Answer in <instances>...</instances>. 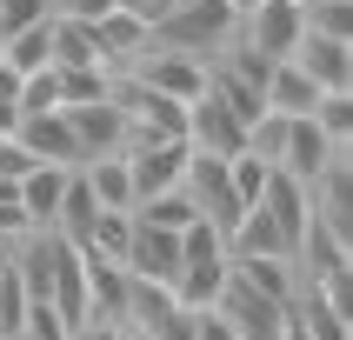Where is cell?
Here are the masks:
<instances>
[{
    "label": "cell",
    "instance_id": "obj_1",
    "mask_svg": "<svg viewBox=\"0 0 353 340\" xmlns=\"http://www.w3.org/2000/svg\"><path fill=\"white\" fill-rule=\"evenodd\" d=\"M234 34H240V20L227 14V0H180L174 14H160V20H154V47L200 54V60H214Z\"/></svg>",
    "mask_w": 353,
    "mask_h": 340
},
{
    "label": "cell",
    "instance_id": "obj_2",
    "mask_svg": "<svg viewBox=\"0 0 353 340\" xmlns=\"http://www.w3.org/2000/svg\"><path fill=\"white\" fill-rule=\"evenodd\" d=\"M240 40L267 60H294V47L307 40V14H300V0H260L254 14L240 20Z\"/></svg>",
    "mask_w": 353,
    "mask_h": 340
},
{
    "label": "cell",
    "instance_id": "obj_3",
    "mask_svg": "<svg viewBox=\"0 0 353 340\" xmlns=\"http://www.w3.org/2000/svg\"><path fill=\"white\" fill-rule=\"evenodd\" d=\"M127 74H140L154 94L180 100V107H187L194 94H207V60H200V54H174V47H147Z\"/></svg>",
    "mask_w": 353,
    "mask_h": 340
},
{
    "label": "cell",
    "instance_id": "obj_4",
    "mask_svg": "<svg viewBox=\"0 0 353 340\" xmlns=\"http://www.w3.org/2000/svg\"><path fill=\"white\" fill-rule=\"evenodd\" d=\"M187 147H200V154H214V160H234L240 147H247V127L227 114V100H220L214 87L187 100Z\"/></svg>",
    "mask_w": 353,
    "mask_h": 340
},
{
    "label": "cell",
    "instance_id": "obj_5",
    "mask_svg": "<svg viewBox=\"0 0 353 340\" xmlns=\"http://www.w3.org/2000/svg\"><path fill=\"white\" fill-rule=\"evenodd\" d=\"M260 214L274 220V234H280V247H287V260H294V247H300V234H307V220H314V200H307V187H300L294 174H267V187H260V200H254Z\"/></svg>",
    "mask_w": 353,
    "mask_h": 340
},
{
    "label": "cell",
    "instance_id": "obj_6",
    "mask_svg": "<svg viewBox=\"0 0 353 340\" xmlns=\"http://www.w3.org/2000/svg\"><path fill=\"white\" fill-rule=\"evenodd\" d=\"M60 114H67V127H74L80 160L120 154V147H127V120H120V107H114L107 94H100V100H74V107H60Z\"/></svg>",
    "mask_w": 353,
    "mask_h": 340
},
{
    "label": "cell",
    "instance_id": "obj_7",
    "mask_svg": "<svg viewBox=\"0 0 353 340\" xmlns=\"http://www.w3.org/2000/svg\"><path fill=\"white\" fill-rule=\"evenodd\" d=\"M147 47H154V27H147V20H134L127 7H114V14L94 20V54H100V67H107V74H127Z\"/></svg>",
    "mask_w": 353,
    "mask_h": 340
},
{
    "label": "cell",
    "instance_id": "obj_8",
    "mask_svg": "<svg viewBox=\"0 0 353 340\" xmlns=\"http://www.w3.org/2000/svg\"><path fill=\"white\" fill-rule=\"evenodd\" d=\"M127 154V174H134V207L140 200L180 187V167H187V140H154V147H120Z\"/></svg>",
    "mask_w": 353,
    "mask_h": 340
},
{
    "label": "cell",
    "instance_id": "obj_9",
    "mask_svg": "<svg viewBox=\"0 0 353 340\" xmlns=\"http://www.w3.org/2000/svg\"><path fill=\"white\" fill-rule=\"evenodd\" d=\"M14 140L40 160V167H80L74 127H67V114H60V107H47V114H20V120H14Z\"/></svg>",
    "mask_w": 353,
    "mask_h": 340
},
{
    "label": "cell",
    "instance_id": "obj_10",
    "mask_svg": "<svg viewBox=\"0 0 353 340\" xmlns=\"http://www.w3.org/2000/svg\"><path fill=\"white\" fill-rule=\"evenodd\" d=\"M300 74L314 80L320 94H353V40H327V34H307L294 47Z\"/></svg>",
    "mask_w": 353,
    "mask_h": 340
},
{
    "label": "cell",
    "instance_id": "obj_11",
    "mask_svg": "<svg viewBox=\"0 0 353 340\" xmlns=\"http://www.w3.org/2000/svg\"><path fill=\"white\" fill-rule=\"evenodd\" d=\"M334 154H353V147H334V140L314 127V114H307V120H287V140H280V160H274V167H280V174H294L300 187H307Z\"/></svg>",
    "mask_w": 353,
    "mask_h": 340
},
{
    "label": "cell",
    "instance_id": "obj_12",
    "mask_svg": "<svg viewBox=\"0 0 353 340\" xmlns=\"http://www.w3.org/2000/svg\"><path fill=\"white\" fill-rule=\"evenodd\" d=\"M260 100H267V114H280V120H307L320 107V87L300 74V60H274L267 80H260Z\"/></svg>",
    "mask_w": 353,
    "mask_h": 340
},
{
    "label": "cell",
    "instance_id": "obj_13",
    "mask_svg": "<svg viewBox=\"0 0 353 340\" xmlns=\"http://www.w3.org/2000/svg\"><path fill=\"white\" fill-rule=\"evenodd\" d=\"M67 174H74V167H27V174L14 180V187H20V207H27V220H34V234H54V214H60V194H67Z\"/></svg>",
    "mask_w": 353,
    "mask_h": 340
},
{
    "label": "cell",
    "instance_id": "obj_14",
    "mask_svg": "<svg viewBox=\"0 0 353 340\" xmlns=\"http://www.w3.org/2000/svg\"><path fill=\"white\" fill-rule=\"evenodd\" d=\"M80 180H87V194H94L100 207L134 214V174H127V154H94V160H80Z\"/></svg>",
    "mask_w": 353,
    "mask_h": 340
},
{
    "label": "cell",
    "instance_id": "obj_15",
    "mask_svg": "<svg viewBox=\"0 0 353 340\" xmlns=\"http://www.w3.org/2000/svg\"><path fill=\"white\" fill-rule=\"evenodd\" d=\"M0 67H14L20 80L40 74V67H54V14L40 20V27H20V34H7V47H0Z\"/></svg>",
    "mask_w": 353,
    "mask_h": 340
},
{
    "label": "cell",
    "instance_id": "obj_16",
    "mask_svg": "<svg viewBox=\"0 0 353 340\" xmlns=\"http://www.w3.org/2000/svg\"><path fill=\"white\" fill-rule=\"evenodd\" d=\"M94 214H100V200L87 194V180H80V167L67 174V194H60V214H54V234L60 240H87V227H94Z\"/></svg>",
    "mask_w": 353,
    "mask_h": 340
},
{
    "label": "cell",
    "instance_id": "obj_17",
    "mask_svg": "<svg viewBox=\"0 0 353 340\" xmlns=\"http://www.w3.org/2000/svg\"><path fill=\"white\" fill-rule=\"evenodd\" d=\"M134 214L147 220V227H167V234H187V227H194V220H200V207H194V200H187V187H167V194L140 200Z\"/></svg>",
    "mask_w": 353,
    "mask_h": 340
},
{
    "label": "cell",
    "instance_id": "obj_18",
    "mask_svg": "<svg viewBox=\"0 0 353 340\" xmlns=\"http://www.w3.org/2000/svg\"><path fill=\"white\" fill-rule=\"evenodd\" d=\"M54 67H60V74H74V67H100L94 27H80V20H54Z\"/></svg>",
    "mask_w": 353,
    "mask_h": 340
},
{
    "label": "cell",
    "instance_id": "obj_19",
    "mask_svg": "<svg viewBox=\"0 0 353 340\" xmlns=\"http://www.w3.org/2000/svg\"><path fill=\"white\" fill-rule=\"evenodd\" d=\"M314 127L334 147H353V94H320V107H314Z\"/></svg>",
    "mask_w": 353,
    "mask_h": 340
},
{
    "label": "cell",
    "instance_id": "obj_20",
    "mask_svg": "<svg viewBox=\"0 0 353 340\" xmlns=\"http://www.w3.org/2000/svg\"><path fill=\"white\" fill-rule=\"evenodd\" d=\"M267 174H274V167H267V160H254L247 147H240V154L227 160V180H234L240 207H254V200H260V187H267Z\"/></svg>",
    "mask_w": 353,
    "mask_h": 340
},
{
    "label": "cell",
    "instance_id": "obj_21",
    "mask_svg": "<svg viewBox=\"0 0 353 340\" xmlns=\"http://www.w3.org/2000/svg\"><path fill=\"white\" fill-rule=\"evenodd\" d=\"M27 234H34V220H27V207H20V187H14V180H0V240L20 247Z\"/></svg>",
    "mask_w": 353,
    "mask_h": 340
},
{
    "label": "cell",
    "instance_id": "obj_22",
    "mask_svg": "<svg viewBox=\"0 0 353 340\" xmlns=\"http://www.w3.org/2000/svg\"><path fill=\"white\" fill-rule=\"evenodd\" d=\"M47 20V0H0V34H20V27H40Z\"/></svg>",
    "mask_w": 353,
    "mask_h": 340
},
{
    "label": "cell",
    "instance_id": "obj_23",
    "mask_svg": "<svg viewBox=\"0 0 353 340\" xmlns=\"http://www.w3.org/2000/svg\"><path fill=\"white\" fill-rule=\"evenodd\" d=\"M47 14H54V20H80V27H94L100 14H114V0H47Z\"/></svg>",
    "mask_w": 353,
    "mask_h": 340
},
{
    "label": "cell",
    "instance_id": "obj_24",
    "mask_svg": "<svg viewBox=\"0 0 353 340\" xmlns=\"http://www.w3.org/2000/svg\"><path fill=\"white\" fill-rule=\"evenodd\" d=\"M194 340H240V327L220 307H194Z\"/></svg>",
    "mask_w": 353,
    "mask_h": 340
},
{
    "label": "cell",
    "instance_id": "obj_25",
    "mask_svg": "<svg viewBox=\"0 0 353 340\" xmlns=\"http://www.w3.org/2000/svg\"><path fill=\"white\" fill-rule=\"evenodd\" d=\"M27 167H40V160L27 154V147H20L14 134H0V180H20V174H27Z\"/></svg>",
    "mask_w": 353,
    "mask_h": 340
},
{
    "label": "cell",
    "instance_id": "obj_26",
    "mask_svg": "<svg viewBox=\"0 0 353 340\" xmlns=\"http://www.w3.org/2000/svg\"><path fill=\"white\" fill-rule=\"evenodd\" d=\"M114 7H127V14H134V20H147V27H154L160 14H174L180 0H114Z\"/></svg>",
    "mask_w": 353,
    "mask_h": 340
},
{
    "label": "cell",
    "instance_id": "obj_27",
    "mask_svg": "<svg viewBox=\"0 0 353 340\" xmlns=\"http://www.w3.org/2000/svg\"><path fill=\"white\" fill-rule=\"evenodd\" d=\"M254 7H260V0H227V14H234V20H247Z\"/></svg>",
    "mask_w": 353,
    "mask_h": 340
},
{
    "label": "cell",
    "instance_id": "obj_28",
    "mask_svg": "<svg viewBox=\"0 0 353 340\" xmlns=\"http://www.w3.org/2000/svg\"><path fill=\"white\" fill-rule=\"evenodd\" d=\"M0 47H7V34H0Z\"/></svg>",
    "mask_w": 353,
    "mask_h": 340
},
{
    "label": "cell",
    "instance_id": "obj_29",
    "mask_svg": "<svg viewBox=\"0 0 353 340\" xmlns=\"http://www.w3.org/2000/svg\"><path fill=\"white\" fill-rule=\"evenodd\" d=\"M14 340H20V334H14Z\"/></svg>",
    "mask_w": 353,
    "mask_h": 340
}]
</instances>
